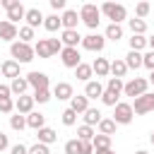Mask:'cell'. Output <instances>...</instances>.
<instances>
[{
	"label": "cell",
	"instance_id": "obj_55",
	"mask_svg": "<svg viewBox=\"0 0 154 154\" xmlns=\"http://www.w3.org/2000/svg\"><path fill=\"white\" fill-rule=\"evenodd\" d=\"M147 82H152V84H154V72H149V77H147Z\"/></svg>",
	"mask_w": 154,
	"mask_h": 154
},
{
	"label": "cell",
	"instance_id": "obj_47",
	"mask_svg": "<svg viewBox=\"0 0 154 154\" xmlns=\"http://www.w3.org/2000/svg\"><path fill=\"white\" fill-rule=\"evenodd\" d=\"M14 111V101L12 99H0V113H12Z\"/></svg>",
	"mask_w": 154,
	"mask_h": 154
},
{
	"label": "cell",
	"instance_id": "obj_2",
	"mask_svg": "<svg viewBox=\"0 0 154 154\" xmlns=\"http://www.w3.org/2000/svg\"><path fill=\"white\" fill-rule=\"evenodd\" d=\"M99 10H101V14H103L106 19H111V24H120V22L128 19V10H125V5H120V2H103Z\"/></svg>",
	"mask_w": 154,
	"mask_h": 154
},
{
	"label": "cell",
	"instance_id": "obj_32",
	"mask_svg": "<svg viewBox=\"0 0 154 154\" xmlns=\"http://www.w3.org/2000/svg\"><path fill=\"white\" fill-rule=\"evenodd\" d=\"M128 43H130V51L142 53V51L147 48V36H137V34H132V36L128 38Z\"/></svg>",
	"mask_w": 154,
	"mask_h": 154
},
{
	"label": "cell",
	"instance_id": "obj_6",
	"mask_svg": "<svg viewBox=\"0 0 154 154\" xmlns=\"http://www.w3.org/2000/svg\"><path fill=\"white\" fill-rule=\"evenodd\" d=\"M0 7L7 10V22H12V24H17L19 19H24V14H26V7L19 0H0Z\"/></svg>",
	"mask_w": 154,
	"mask_h": 154
},
{
	"label": "cell",
	"instance_id": "obj_9",
	"mask_svg": "<svg viewBox=\"0 0 154 154\" xmlns=\"http://www.w3.org/2000/svg\"><path fill=\"white\" fill-rule=\"evenodd\" d=\"M26 82H29V87H34V91H38V89H51L48 75H46V72H38V70H31V72L26 75Z\"/></svg>",
	"mask_w": 154,
	"mask_h": 154
},
{
	"label": "cell",
	"instance_id": "obj_5",
	"mask_svg": "<svg viewBox=\"0 0 154 154\" xmlns=\"http://www.w3.org/2000/svg\"><path fill=\"white\" fill-rule=\"evenodd\" d=\"M147 89H149L147 77H132L130 82H125V84H123V94H125V96H132V99H137V96L147 94Z\"/></svg>",
	"mask_w": 154,
	"mask_h": 154
},
{
	"label": "cell",
	"instance_id": "obj_19",
	"mask_svg": "<svg viewBox=\"0 0 154 154\" xmlns=\"http://www.w3.org/2000/svg\"><path fill=\"white\" fill-rule=\"evenodd\" d=\"M0 72H2V77H10V82L17 79V77H22V75H19V63H14L12 58L0 65Z\"/></svg>",
	"mask_w": 154,
	"mask_h": 154
},
{
	"label": "cell",
	"instance_id": "obj_13",
	"mask_svg": "<svg viewBox=\"0 0 154 154\" xmlns=\"http://www.w3.org/2000/svg\"><path fill=\"white\" fill-rule=\"evenodd\" d=\"M34 111V96L29 94H22L14 99V113H22V116H29Z\"/></svg>",
	"mask_w": 154,
	"mask_h": 154
},
{
	"label": "cell",
	"instance_id": "obj_4",
	"mask_svg": "<svg viewBox=\"0 0 154 154\" xmlns=\"http://www.w3.org/2000/svg\"><path fill=\"white\" fill-rule=\"evenodd\" d=\"M132 118H135V113H132V103H128V101H118V103L113 106V123H116V125H130Z\"/></svg>",
	"mask_w": 154,
	"mask_h": 154
},
{
	"label": "cell",
	"instance_id": "obj_26",
	"mask_svg": "<svg viewBox=\"0 0 154 154\" xmlns=\"http://www.w3.org/2000/svg\"><path fill=\"white\" fill-rule=\"evenodd\" d=\"M26 89H29V82H26V77H17V79H12V82H10V91H12L14 96H22V94H26Z\"/></svg>",
	"mask_w": 154,
	"mask_h": 154
},
{
	"label": "cell",
	"instance_id": "obj_48",
	"mask_svg": "<svg viewBox=\"0 0 154 154\" xmlns=\"http://www.w3.org/2000/svg\"><path fill=\"white\" fill-rule=\"evenodd\" d=\"M29 152V147L26 144H22V142H17V144H12L10 147V154H26Z\"/></svg>",
	"mask_w": 154,
	"mask_h": 154
},
{
	"label": "cell",
	"instance_id": "obj_43",
	"mask_svg": "<svg viewBox=\"0 0 154 154\" xmlns=\"http://www.w3.org/2000/svg\"><path fill=\"white\" fill-rule=\"evenodd\" d=\"M149 12H152V5H149V2H137V5H135V17H137V19H144Z\"/></svg>",
	"mask_w": 154,
	"mask_h": 154
},
{
	"label": "cell",
	"instance_id": "obj_20",
	"mask_svg": "<svg viewBox=\"0 0 154 154\" xmlns=\"http://www.w3.org/2000/svg\"><path fill=\"white\" fill-rule=\"evenodd\" d=\"M101 94H103V84L99 79H89L84 84V96L87 99H101Z\"/></svg>",
	"mask_w": 154,
	"mask_h": 154
},
{
	"label": "cell",
	"instance_id": "obj_34",
	"mask_svg": "<svg viewBox=\"0 0 154 154\" xmlns=\"http://www.w3.org/2000/svg\"><path fill=\"white\" fill-rule=\"evenodd\" d=\"M43 29L46 31H58V29H63V24H60V17L58 14H48V17H43Z\"/></svg>",
	"mask_w": 154,
	"mask_h": 154
},
{
	"label": "cell",
	"instance_id": "obj_44",
	"mask_svg": "<svg viewBox=\"0 0 154 154\" xmlns=\"http://www.w3.org/2000/svg\"><path fill=\"white\" fill-rule=\"evenodd\" d=\"M142 67H147L149 72H154V51L142 53Z\"/></svg>",
	"mask_w": 154,
	"mask_h": 154
},
{
	"label": "cell",
	"instance_id": "obj_53",
	"mask_svg": "<svg viewBox=\"0 0 154 154\" xmlns=\"http://www.w3.org/2000/svg\"><path fill=\"white\" fill-rule=\"evenodd\" d=\"M147 48H149V51H154V34H152V36H147Z\"/></svg>",
	"mask_w": 154,
	"mask_h": 154
},
{
	"label": "cell",
	"instance_id": "obj_22",
	"mask_svg": "<svg viewBox=\"0 0 154 154\" xmlns=\"http://www.w3.org/2000/svg\"><path fill=\"white\" fill-rule=\"evenodd\" d=\"M26 128H31V130H41V128H46V116L38 113V111H31V113L26 116Z\"/></svg>",
	"mask_w": 154,
	"mask_h": 154
},
{
	"label": "cell",
	"instance_id": "obj_3",
	"mask_svg": "<svg viewBox=\"0 0 154 154\" xmlns=\"http://www.w3.org/2000/svg\"><path fill=\"white\" fill-rule=\"evenodd\" d=\"M79 22H84L91 31L101 24V10L94 5V2H84L82 7H79Z\"/></svg>",
	"mask_w": 154,
	"mask_h": 154
},
{
	"label": "cell",
	"instance_id": "obj_1",
	"mask_svg": "<svg viewBox=\"0 0 154 154\" xmlns=\"http://www.w3.org/2000/svg\"><path fill=\"white\" fill-rule=\"evenodd\" d=\"M10 55H12V60L19 63V65H26V63H31V60L36 58V55H34V46H31V43H22V41L10 43Z\"/></svg>",
	"mask_w": 154,
	"mask_h": 154
},
{
	"label": "cell",
	"instance_id": "obj_50",
	"mask_svg": "<svg viewBox=\"0 0 154 154\" xmlns=\"http://www.w3.org/2000/svg\"><path fill=\"white\" fill-rule=\"evenodd\" d=\"M0 99H12V91H10V84H0Z\"/></svg>",
	"mask_w": 154,
	"mask_h": 154
},
{
	"label": "cell",
	"instance_id": "obj_35",
	"mask_svg": "<svg viewBox=\"0 0 154 154\" xmlns=\"http://www.w3.org/2000/svg\"><path fill=\"white\" fill-rule=\"evenodd\" d=\"M94 135H96V130H94V128H89V125H84V123L77 128V140H79V142H91V140H94Z\"/></svg>",
	"mask_w": 154,
	"mask_h": 154
},
{
	"label": "cell",
	"instance_id": "obj_28",
	"mask_svg": "<svg viewBox=\"0 0 154 154\" xmlns=\"http://www.w3.org/2000/svg\"><path fill=\"white\" fill-rule=\"evenodd\" d=\"M96 128H99V135H108V137H113L118 125L113 123V118H101V123H99Z\"/></svg>",
	"mask_w": 154,
	"mask_h": 154
},
{
	"label": "cell",
	"instance_id": "obj_51",
	"mask_svg": "<svg viewBox=\"0 0 154 154\" xmlns=\"http://www.w3.org/2000/svg\"><path fill=\"white\" fill-rule=\"evenodd\" d=\"M10 147V140H7V135L5 132H0V152H5Z\"/></svg>",
	"mask_w": 154,
	"mask_h": 154
},
{
	"label": "cell",
	"instance_id": "obj_30",
	"mask_svg": "<svg viewBox=\"0 0 154 154\" xmlns=\"http://www.w3.org/2000/svg\"><path fill=\"white\" fill-rule=\"evenodd\" d=\"M128 26H130V34H137V36H144L147 34V22L144 19H128Z\"/></svg>",
	"mask_w": 154,
	"mask_h": 154
},
{
	"label": "cell",
	"instance_id": "obj_31",
	"mask_svg": "<svg viewBox=\"0 0 154 154\" xmlns=\"http://www.w3.org/2000/svg\"><path fill=\"white\" fill-rule=\"evenodd\" d=\"M103 38H108V41H120V38H123V26H120V24H108L106 31H103Z\"/></svg>",
	"mask_w": 154,
	"mask_h": 154
},
{
	"label": "cell",
	"instance_id": "obj_57",
	"mask_svg": "<svg viewBox=\"0 0 154 154\" xmlns=\"http://www.w3.org/2000/svg\"><path fill=\"white\" fill-rule=\"evenodd\" d=\"M149 142H152V144H154V130H152V135H149Z\"/></svg>",
	"mask_w": 154,
	"mask_h": 154
},
{
	"label": "cell",
	"instance_id": "obj_17",
	"mask_svg": "<svg viewBox=\"0 0 154 154\" xmlns=\"http://www.w3.org/2000/svg\"><path fill=\"white\" fill-rule=\"evenodd\" d=\"M91 72H94L96 77H108V75H111V60H108V58H96V60L91 63Z\"/></svg>",
	"mask_w": 154,
	"mask_h": 154
},
{
	"label": "cell",
	"instance_id": "obj_24",
	"mask_svg": "<svg viewBox=\"0 0 154 154\" xmlns=\"http://www.w3.org/2000/svg\"><path fill=\"white\" fill-rule=\"evenodd\" d=\"M101 118H103V113L99 111V108H87L84 111V125H89V128H94V125H99L101 123Z\"/></svg>",
	"mask_w": 154,
	"mask_h": 154
},
{
	"label": "cell",
	"instance_id": "obj_7",
	"mask_svg": "<svg viewBox=\"0 0 154 154\" xmlns=\"http://www.w3.org/2000/svg\"><path fill=\"white\" fill-rule=\"evenodd\" d=\"M152 111H154V91H147V94H142L132 101L135 116H144V113H152Z\"/></svg>",
	"mask_w": 154,
	"mask_h": 154
},
{
	"label": "cell",
	"instance_id": "obj_38",
	"mask_svg": "<svg viewBox=\"0 0 154 154\" xmlns=\"http://www.w3.org/2000/svg\"><path fill=\"white\" fill-rule=\"evenodd\" d=\"M123 84H125L123 79L108 77V82H106V87H103V89H106V91H113V94H118V96H120V94H123Z\"/></svg>",
	"mask_w": 154,
	"mask_h": 154
},
{
	"label": "cell",
	"instance_id": "obj_33",
	"mask_svg": "<svg viewBox=\"0 0 154 154\" xmlns=\"http://www.w3.org/2000/svg\"><path fill=\"white\" fill-rule=\"evenodd\" d=\"M125 65H128V70H140V67H142V53L128 51V55H125Z\"/></svg>",
	"mask_w": 154,
	"mask_h": 154
},
{
	"label": "cell",
	"instance_id": "obj_23",
	"mask_svg": "<svg viewBox=\"0 0 154 154\" xmlns=\"http://www.w3.org/2000/svg\"><path fill=\"white\" fill-rule=\"evenodd\" d=\"M111 75H113L116 79H123V77L128 75V65H125V60H123V58L111 60Z\"/></svg>",
	"mask_w": 154,
	"mask_h": 154
},
{
	"label": "cell",
	"instance_id": "obj_27",
	"mask_svg": "<svg viewBox=\"0 0 154 154\" xmlns=\"http://www.w3.org/2000/svg\"><path fill=\"white\" fill-rule=\"evenodd\" d=\"M34 55L36 58H53L51 55V48H48V38H38L34 43Z\"/></svg>",
	"mask_w": 154,
	"mask_h": 154
},
{
	"label": "cell",
	"instance_id": "obj_16",
	"mask_svg": "<svg viewBox=\"0 0 154 154\" xmlns=\"http://www.w3.org/2000/svg\"><path fill=\"white\" fill-rule=\"evenodd\" d=\"M60 24H63V29H77V24H79V12H77V10H65V12L60 14Z\"/></svg>",
	"mask_w": 154,
	"mask_h": 154
},
{
	"label": "cell",
	"instance_id": "obj_14",
	"mask_svg": "<svg viewBox=\"0 0 154 154\" xmlns=\"http://www.w3.org/2000/svg\"><path fill=\"white\" fill-rule=\"evenodd\" d=\"M51 91H53V96H55L58 101H70V99L75 96V91H72V84H70V82H58Z\"/></svg>",
	"mask_w": 154,
	"mask_h": 154
},
{
	"label": "cell",
	"instance_id": "obj_18",
	"mask_svg": "<svg viewBox=\"0 0 154 154\" xmlns=\"http://www.w3.org/2000/svg\"><path fill=\"white\" fill-rule=\"evenodd\" d=\"M36 140L41 142V144H46V147H51L53 142H58V132L53 130V128H41V130H36Z\"/></svg>",
	"mask_w": 154,
	"mask_h": 154
},
{
	"label": "cell",
	"instance_id": "obj_40",
	"mask_svg": "<svg viewBox=\"0 0 154 154\" xmlns=\"http://www.w3.org/2000/svg\"><path fill=\"white\" fill-rule=\"evenodd\" d=\"M60 120H63V125H67V128H72V125L77 123V113H75V111H72V108L67 106V108H65V111L60 113Z\"/></svg>",
	"mask_w": 154,
	"mask_h": 154
},
{
	"label": "cell",
	"instance_id": "obj_11",
	"mask_svg": "<svg viewBox=\"0 0 154 154\" xmlns=\"http://www.w3.org/2000/svg\"><path fill=\"white\" fill-rule=\"evenodd\" d=\"M17 34H19V26L7 22V19H0V41H7V43H14L17 41Z\"/></svg>",
	"mask_w": 154,
	"mask_h": 154
},
{
	"label": "cell",
	"instance_id": "obj_36",
	"mask_svg": "<svg viewBox=\"0 0 154 154\" xmlns=\"http://www.w3.org/2000/svg\"><path fill=\"white\" fill-rule=\"evenodd\" d=\"M10 128H12V130H17V132H22V130L26 128V116H22V113L10 116Z\"/></svg>",
	"mask_w": 154,
	"mask_h": 154
},
{
	"label": "cell",
	"instance_id": "obj_37",
	"mask_svg": "<svg viewBox=\"0 0 154 154\" xmlns=\"http://www.w3.org/2000/svg\"><path fill=\"white\" fill-rule=\"evenodd\" d=\"M34 38H36V36H34V29H31V26H26V24H24V26H19L17 41H22V43H31Z\"/></svg>",
	"mask_w": 154,
	"mask_h": 154
},
{
	"label": "cell",
	"instance_id": "obj_10",
	"mask_svg": "<svg viewBox=\"0 0 154 154\" xmlns=\"http://www.w3.org/2000/svg\"><path fill=\"white\" fill-rule=\"evenodd\" d=\"M60 63H63L65 67L75 70V67L82 63V55H79L77 48H63V51H60Z\"/></svg>",
	"mask_w": 154,
	"mask_h": 154
},
{
	"label": "cell",
	"instance_id": "obj_41",
	"mask_svg": "<svg viewBox=\"0 0 154 154\" xmlns=\"http://www.w3.org/2000/svg\"><path fill=\"white\" fill-rule=\"evenodd\" d=\"M118 101H120V96H118V94H113V91H106V89H103V94H101V103H103V106H111V108H113Z\"/></svg>",
	"mask_w": 154,
	"mask_h": 154
},
{
	"label": "cell",
	"instance_id": "obj_21",
	"mask_svg": "<svg viewBox=\"0 0 154 154\" xmlns=\"http://www.w3.org/2000/svg\"><path fill=\"white\" fill-rule=\"evenodd\" d=\"M70 108L79 116V113H84V111L89 108V99H87L84 94H75V96L70 99Z\"/></svg>",
	"mask_w": 154,
	"mask_h": 154
},
{
	"label": "cell",
	"instance_id": "obj_15",
	"mask_svg": "<svg viewBox=\"0 0 154 154\" xmlns=\"http://www.w3.org/2000/svg\"><path fill=\"white\" fill-rule=\"evenodd\" d=\"M24 22H26V26H31V29L36 31V26L43 24V12H41L38 7H29L26 14H24Z\"/></svg>",
	"mask_w": 154,
	"mask_h": 154
},
{
	"label": "cell",
	"instance_id": "obj_54",
	"mask_svg": "<svg viewBox=\"0 0 154 154\" xmlns=\"http://www.w3.org/2000/svg\"><path fill=\"white\" fill-rule=\"evenodd\" d=\"M94 154H116V152H113V147H111V149H103V152H94Z\"/></svg>",
	"mask_w": 154,
	"mask_h": 154
},
{
	"label": "cell",
	"instance_id": "obj_29",
	"mask_svg": "<svg viewBox=\"0 0 154 154\" xmlns=\"http://www.w3.org/2000/svg\"><path fill=\"white\" fill-rule=\"evenodd\" d=\"M91 147H94V152H103V149H111V137L108 135H94V140H91Z\"/></svg>",
	"mask_w": 154,
	"mask_h": 154
},
{
	"label": "cell",
	"instance_id": "obj_42",
	"mask_svg": "<svg viewBox=\"0 0 154 154\" xmlns=\"http://www.w3.org/2000/svg\"><path fill=\"white\" fill-rule=\"evenodd\" d=\"M65 154H82V142L75 137V140H67L65 142Z\"/></svg>",
	"mask_w": 154,
	"mask_h": 154
},
{
	"label": "cell",
	"instance_id": "obj_45",
	"mask_svg": "<svg viewBox=\"0 0 154 154\" xmlns=\"http://www.w3.org/2000/svg\"><path fill=\"white\" fill-rule=\"evenodd\" d=\"M26 154H51V149H48L46 144L36 142V144H31V147H29V152H26Z\"/></svg>",
	"mask_w": 154,
	"mask_h": 154
},
{
	"label": "cell",
	"instance_id": "obj_25",
	"mask_svg": "<svg viewBox=\"0 0 154 154\" xmlns=\"http://www.w3.org/2000/svg\"><path fill=\"white\" fill-rule=\"evenodd\" d=\"M91 75H94V72H91V65H89V63H79V65L75 67V77H77L79 82H84V84L91 79Z\"/></svg>",
	"mask_w": 154,
	"mask_h": 154
},
{
	"label": "cell",
	"instance_id": "obj_49",
	"mask_svg": "<svg viewBox=\"0 0 154 154\" xmlns=\"http://www.w3.org/2000/svg\"><path fill=\"white\" fill-rule=\"evenodd\" d=\"M65 5H67V2H65V0H51V7H53V10H55V12H58V10H63V12H65V10H67V7H65Z\"/></svg>",
	"mask_w": 154,
	"mask_h": 154
},
{
	"label": "cell",
	"instance_id": "obj_46",
	"mask_svg": "<svg viewBox=\"0 0 154 154\" xmlns=\"http://www.w3.org/2000/svg\"><path fill=\"white\" fill-rule=\"evenodd\" d=\"M48 48H51V55H58V53L63 51V43H60V38H48Z\"/></svg>",
	"mask_w": 154,
	"mask_h": 154
},
{
	"label": "cell",
	"instance_id": "obj_12",
	"mask_svg": "<svg viewBox=\"0 0 154 154\" xmlns=\"http://www.w3.org/2000/svg\"><path fill=\"white\" fill-rule=\"evenodd\" d=\"M60 43H63V48H77L82 43V36H79L77 29H63L60 31Z\"/></svg>",
	"mask_w": 154,
	"mask_h": 154
},
{
	"label": "cell",
	"instance_id": "obj_8",
	"mask_svg": "<svg viewBox=\"0 0 154 154\" xmlns=\"http://www.w3.org/2000/svg\"><path fill=\"white\" fill-rule=\"evenodd\" d=\"M106 46V38L103 34H89V36H82V48L84 51H91V53H101Z\"/></svg>",
	"mask_w": 154,
	"mask_h": 154
},
{
	"label": "cell",
	"instance_id": "obj_52",
	"mask_svg": "<svg viewBox=\"0 0 154 154\" xmlns=\"http://www.w3.org/2000/svg\"><path fill=\"white\" fill-rule=\"evenodd\" d=\"M82 154H94V147H91V142H82Z\"/></svg>",
	"mask_w": 154,
	"mask_h": 154
},
{
	"label": "cell",
	"instance_id": "obj_56",
	"mask_svg": "<svg viewBox=\"0 0 154 154\" xmlns=\"http://www.w3.org/2000/svg\"><path fill=\"white\" fill-rule=\"evenodd\" d=\"M135 154H149V152H147V149H137Z\"/></svg>",
	"mask_w": 154,
	"mask_h": 154
},
{
	"label": "cell",
	"instance_id": "obj_39",
	"mask_svg": "<svg viewBox=\"0 0 154 154\" xmlns=\"http://www.w3.org/2000/svg\"><path fill=\"white\" fill-rule=\"evenodd\" d=\"M31 96H34V103H48V101L53 99V91H51V89H38V91H34Z\"/></svg>",
	"mask_w": 154,
	"mask_h": 154
}]
</instances>
